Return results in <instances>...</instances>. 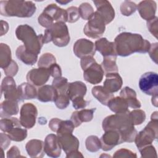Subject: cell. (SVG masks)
Instances as JSON below:
<instances>
[{
  "instance_id": "obj_39",
  "label": "cell",
  "mask_w": 158,
  "mask_h": 158,
  "mask_svg": "<svg viewBox=\"0 0 158 158\" xmlns=\"http://www.w3.org/2000/svg\"><path fill=\"white\" fill-rule=\"evenodd\" d=\"M120 9L122 14L125 16H130L135 12L137 9V5L132 1H125L121 4Z\"/></svg>"
},
{
  "instance_id": "obj_12",
  "label": "cell",
  "mask_w": 158,
  "mask_h": 158,
  "mask_svg": "<svg viewBox=\"0 0 158 158\" xmlns=\"http://www.w3.org/2000/svg\"><path fill=\"white\" fill-rule=\"evenodd\" d=\"M1 89L5 100H10L17 102H22L18 88H16L15 82L12 77L7 76L3 78Z\"/></svg>"
},
{
  "instance_id": "obj_11",
  "label": "cell",
  "mask_w": 158,
  "mask_h": 158,
  "mask_svg": "<svg viewBox=\"0 0 158 158\" xmlns=\"http://www.w3.org/2000/svg\"><path fill=\"white\" fill-rule=\"evenodd\" d=\"M38 115L36 107L32 103H25L22 105L20 111V122L25 128H31L36 123Z\"/></svg>"
},
{
  "instance_id": "obj_10",
  "label": "cell",
  "mask_w": 158,
  "mask_h": 158,
  "mask_svg": "<svg viewBox=\"0 0 158 158\" xmlns=\"http://www.w3.org/2000/svg\"><path fill=\"white\" fill-rule=\"evenodd\" d=\"M139 87L142 92L152 96L158 94V75L153 72L143 74L139 80Z\"/></svg>"
},
{
  "instance_id": "obj_42",
  "label": "cell",
  "mask_w": 158,
  "mask_h": 158,
  "mask_svg": "<svg viewBox=\"0 0 158 158\" xmlns=\"http://www.w3.org/2000/svg\"><path fill=\"white\" fill-rule=\"evenodd\" d=\"M74 128L75 126L71 120H62L60 119L56 133L57 135L66 133H72Z\"/></svg>"
},
{
  "instance_id": "obj_3",
  "label": "cell",
  "mask_w": 158,
  "mask_h": 158,
  "mask_svg": "<svg viewBox=\"0 0 158 158\" xmlns=\"http://www.w3.org/2000/svg\"><path fill=\"white\" fill-rule=\"evenodd\" d=\"M36 9L35 4L32 1L16 0L0 1V14L6 17H30L36 12Z\"/></svg>"
},
{
  "instance_id": "obj_38",
  "label": "cell",
  "mask_w": 158,
  "mask_h": 158,
  "mask_svg": "<svg viewBox=\"0 0 158 158\" xmlns=\"http://www.w3.org/2000/svg\"><path fill=\"white\" fill-rule=\"evenodd\" d=\"M52 85L57 90L58 94L65 93L67 94L69 83L66 78L62 77L55 78L52 81Z\"/></svg>"
},
{
  "instance_id": "obj_41",
  "label": "cell",
  "mask_w": 158,
  "mask_h": 158,
  "mask_svg": "<svg viewBox=\"0 0 158 158\" xmlns=\"http://www.w3.org/2000/svg\"><path fill=\"white\" fill-rule=\"evenodd\" d=\"M130 117L134 125L141 124L146 119V114L144 110L135 109L130 112Z\"/></svg>"
},
{
  "instance_id": "obj_33",
  "label": "cell",
  "mask_w": 158,
  "mask_h": 158,
  "mask_svg": "<svg viewBox=\"0 0 158 158\" xmlns=\"http://www.w3.org/2000/svg\"><path fill=\"white\" fill-rule=\"evenodd\" d=\"M20 120L15 117H5L1 118L0 121V128L5 132L8 133L11 129L15 127H20Z\"/></svg>"
},
{
  "instance_id": "obj_51",
  "label": "cell",
  "mask_w": 158,
  "mask_h": 158,
  "mask_svg": "<svg viewBox=\"0 0 158 158\" xmlns=\"http://www.w3.org/2000/svg\"><path fill=\"white\" fill-rule=\"evenodd\" d=\"M0 139H1V149H6L9 144H10L11 139L7 134L1 133L0 134Z\"/></svg>"
},
{
  "instance_id": "obj_15",
  "label": "cell",
  "mask_w": 158,
  "mask_h": 158,
  "mask_svg": "<svg viewBox=\"0 0 158 158\" xmlns=\"http://www.w3.org/2000/svg\"><path fill=\"white\" fill-rule=\"evenodd\" d=\"M100 141L101 149L105 151H110L115 146L123 143L120 132L116 130L106 131Z\"/></svg>"
},
{
  "instance_id": "obj_57",
  "label": "cell",
  "mask_w": 158,
  "mask_h": 158,
  "mask_svg": "<svg viewBox=\"0 0 158 158\" xmlns=\"http://www.w3.org/2000/svg\"><path fill=\"white\" fill-rule=\"evenodd\" d=\"M151 101H152V105H154L155 107H157V96H152Z\"/></svg>"
},
{
  "instance_id": "obj_9",
  "label": "cell",
  "mask_w": 158,
  "mask_h": 158,
  "mask_svg": "<svg viewBox=\"0 0 158 158\" xmlns=\"http://www.w3.org/2000/svg\"><path fill=\"white\" fill-rule=\"evenodd\" d=\"M106 29V23L102 17L95 11L86 23L83 31L89 38H99L104 34Z\"/></svg>"
},
{
  "instance_id": "obj_45",
  "label": "cell",
  "mask_w": 158,
  "mask_h": 158,
  "mask_svg": "<svg viewBox=\"0 0 158 158\" xmlns=\"http://www.w3.org/2000/svg\"><path fill=\"white\" fill-rule=\"evenodd\" d=\"M67 13V22L69 23H74L77 22L80 17L78 9L77 7L71 6L66 9Z\"/></svg>"
},
{
  "instance_id": "obj_17",
  "label": "cell",
  "mask_w": 158,
  "mask_h": 158,
  "mask_svg": "<svg viewBox=\"0 0 158 158\" xmlns=\"http://www.w3.org/2000/svg\"><path fill=\"white\" fill-rule=\"evenodd\" d=\"M62 149L65 154L78 150L80 142L78 138L71 133H66L57 135Z\"/></svg>"
},
{
  "instance_id": "obj_18",
  "label": "cell",
  "mask_w": 158,
  "mask_h": 158,
  "mask_svg": "<svg viewBox=\"0 0 158 158\" xmlns=\"http://www.w3.org/2000/svg\"><path fill=\"white\" fill-rule=\"evenodd\" d=\"M97 12L104 19L106 25L110 23L115 17V10L110 2L106 0L93 1Z\"/></svg>"
},
{
  "instance_id": "obj_54",
  "label": "cell",
  "mask_w": 158,
  "mask_h": 158,
  "mask_svg": "<svg viewBox=\"0 0 158 158\" xmlns=\"http://www.w3.org/2000/svg\"><path fill=\"white\" fill-rule=\"evenodd\" d=\"M60 120V119H59V118H53L49 121V128H51V130L52 131H54V132L57 131Z\"/></svg>"
},
{
  "instance_id": "obj_34",
  "label": "cell",
  "mask_w": 158,
  "mask_h": 158,
  "mask_svg": "<svg viewBox=\"0 0 158 158\" xmlns=\"http://www.w3.org/2000/svg\"><path fill=\"white\" fill-rule=\"evenodd\" d=\"M116 59L117 57H104L101 66L106 74L109 73H118Z\"/></svg>"
},
{
  "instance_id": "obj_14",
  "label": "cell",
  "mask_w": 158,
  "mask_h": 158,
  "mask_svg": "<svg viewBox=\"0 0 158 158\" xmlns=\"http://www.w3.org/2000/svg\"><path fill=\"white\" fill-rule=\"evenodd\" d=\"M73 48L75 55L80 59L86 56L93 57L96 51L95 44L91 41L85 38L78 40Z\"/></svg>"
},
{
  "instance_id": "obj_31",
  "label": "cell",
  "mask_w": 158,
  "mask_h": 158,
  "mask_svg": "<svg viewBox=\"0 0 158 158\" xmlns=\"http://www.w3.org/2000/svg\"><path fill=\"white\" fill-rule=\"evenodd\" d=\"M91 92L93 96L104 106H107L109 101L114 97V94L107 92L102 86H94L92 88Z\"/></svg>"
},
{
  "instance_id": "obj_29",
  "label": "cell",
  "mask_w": 158,
  "mask_h": 158,
  "mask_svg": "<svg viewBox=\"0 0 158 158\" xmlns=\"http://www.w3.org/2000/svg\"><path fill=\"white\" fill-rule=\"evenodd\" d=\"M17 88L22 101L24 99H32L37 98L38 91L34 85L28 82L22 83Z\"/></svg>"
},
{
  "instance_id": "obj_5",
  "label": "cell",
  "mask_w": 158,
  "mask_h": 158,
  "mask_svg": "<svg viewBox=\"0 0 158 158\" xmlns=\"http://www.w3.org/2000/svg\"><path fill=\"white\" fill-rule=\"evenodd\" d=\"M69 29L65 23L56 22L49 28H46L43 35L44 43L52 41L57 46H66L70 42Z\"/></svg>"
},
{
  "instance_id": "obj_58",
  "label": "cell",
  "mask_w": 158,
  "mask_h": 158,
  "mask_svg": "<svg viewBox=\"0 0 158 158\" xmlns=\"http://www.w3.org/2000/svg\"><path fill=\"white\" fill-rule=\"evenodd\" d=\"M71 1H56V2H58V3H59V4H67L68 2H70Z\"/></svg>"
},
{
  "instance_id": "obj_36",
  "label": "cell",
  "mask_w": 158,
  "mask_h": 158,
  "mask_svg": "<svg viewBox=\"0 0 158 158\" xmlns=\"http://www.w3.org/2000/svg\"><path fill=\"white\" fill-rule=\"evenodd\" d=\"M85 145L86 149L91 152H97L101 148L100 139L95 135L89 136L85 141Z\"/></svg>"
},
{
  "instance_id": "obj_50",
  "label": "cell",
  "mask_w": 158,
  "mask_h": 158,
  "mask_svg": "<svg viewBox=\"0 0 158 158\" xmlns=\"http://www.w3.org/2000/svg\"><path fill=\"white\" fill-rule=\"evenodd\" d=\"M157 49H158V43H154L151 44L150 48L148 51L150 57L156 64H157V59H158Z\"/></svg>"
},
{
  "instance_id": "obj_22",
  "label": "cell",
  "mask_w": 158,
  "mask_h": 158,
  "mask_svg": "<svg viewBox=\"0 0 158 158\" xmlns=\"http://www.w3.org/2000/svg\"><path fill=\"white\" fill-rule=\"evenodd\" d=\"M96 109H81L79 111H75L72 113L70 120L73 123L75 127L80 126L82 122H90L93 118V114Z\"/></svg>"
},
{
  "instance_id": "obj_49",
  "label": "cell",
  "mask_w": 158,
  "mask_h": 158,
  "mask_svg": "<svg viewBox=\"0 0 158 158\" xmlns=\"http://www.w3.org/2000/svg\"><path fill=\"white\" fill-rule=\"evenodd\" d=\"M73 107L75 109H84L89 104V101L84 99L83 97L78 96L72 100Z\"/></svg>"
},
{
  "instance_id": "obj_16",
  "label": "cell",
  "mask_w": 158,
  "mask_h": 158,
  "mask_svg": "<svg viewBox=\"0 0 158 158\" xmlns=\"http://www.w3.org/2000/svg\"><path fill=\"white\" fill-rule=\"evenodd\" d=\"M61 149L57 135L49 134L46 136L44 142V151L49 157H59L61 154Z\"/></svg>"
},
{
  "instance_id": "obj_2",
  "label": "cell",
  "mask_w": 158,
  "mask_h": 158,
  "mask_svg": "<svg viewBox=\"0 0 158 158\" xmlns=\"http://www.w3.org/2000/svg\"><path fill=\"white\" fill-rule=\"evenodd\" d=\"M103 130H116L120 132L123 142H131L134 140L137 131L130 117V111L115 113L106 117L102 121Z\"/></svg>"
},
{
  "instance_id": "obj_13",
  "label": "cell",
  "mask_w": 158,
  "mask_h": 158,
  "mask_svg": "<svg viewBox=\"0 0 158 158\" xmlns=\"http://www.w3.org/2000/svg\"><path fill=\"white\" fill-rule=\"evenodd\" d=\"M51 76L49 69L39 67L30 70L26 77L28 83L36 86H41L44 85Z\"/></svg>"
},
{
  "instance_id": "obj_24",
  "label": "cell",
  "mask_w": 158,
  "mask_h": 158,
  "mask_svg": "<svg viewBox=\"0 0 158 158\" xmlns=\"http://www.w3.org/2000/svg\"><path fill=\"white\" fill-rule=\"evenodd\" d=\"M58 93L52 85H46L40 88L37 92V99L43 102H54Z\"/></svg>"
},
{
  "instance_id": "obj_25",
  "label": "cell",
  "mask_w": 158,
  "mask_h": 158,
  "mask_svg": "<svg viewBox=\"0 0 158 158\" xmlns=\"http://www.w3.org/2000/svg\"><path fill=\"white\" fill-rule=\"evenodd\" d=\"M120 96L123 98L128 106L132 109H139L141 106L140 101L137 99L135 91L128 86H125L121 90Z\"/></svg>"
},
{
  "instance_id": "obj_44",
  "label": "cell",
  "mask_w": 158,
  "mask_h": 158,
  "mask_svg": "<svg viewBox=\"0 0 158 158\" xmlns=\"http://www.w3.org/2000/svg\"><path fill=\"white\" fill-rule=\"evenodd\" d=\"M142 157L150 158L157 157V152L155 148L152 145H148L139 149Z\"/></svg>"
},
{
  "instance_id": "obj_46",
  "label": "cell",
  "mask_w": 158,
  "mask_h": 158,
  "mask_svg": "<svg viewBox=\"0 0 158 158\" xmlns=\"http://www.w3.org/2000/svg\"><path fill=\"white\" fill-rule=\"evenodd\" d=\"M114 157H137V155L135 152L131 151L124 148L117 150L113 156Z\"/></svg>"
},
{
  "instance_id": "obj_30",
  "label": "cell",
  "mask_w": 158,
  "mask_h": 158,
  "mask_svg": "<svg viewBox=\"0 0 158 158\" xmlns=\"http://www.w3.org/2000/svg\"><path fill=\"white\" fill-rule=\"evenodd\" d=\"M107 106L110 110L115 113H122L128 110L126 101L120 96L113 97L109 101Z\"/></svg>"
},
{
  "instance_id": "obj_32",
  "label": "cell",
  "mask_w": 158,
  "mask_h": 158,
  "mask_svg": "<svg viewBox=\"0 0 158 158\" xmlns=\"http://www.w3.org/2000/svg\"><path fill=\"white\" fill-rule=\"evenodd\" d=\"M11 51L9 46L4 43L0 44V66L2 69H6L12 62Z\"/></svg>"
},
{
  "instance_id": "obj_48",
  "label": "cell",
  "mask_w": 158,
  "mask_h": 158,
  "mask_svg": "<svg viewBox=\"0 0 158 158\" xmlns=\"http://www.w3.org/2000/svg\"><path fill=\"white\" fill-rule=\"evenodd\" d=\"M18 70L19 67L17 65V64L15 61L12 60L10 64L6 69H4V72L7 76L12 77L17 74Z\"/></svg>"
},
{
  "instance_id": "obj_56",
  "label": "cell",
  "mask_w": 158,
  "mask_h": 158,
  "mask_svg": "<svg viewBox=\"0 0 158 158\" xmlns=\"http://www.w3.org/2000/svg\"><path fill=\"white\" fill-rule=\"evenodd\" d=\"M1 35L2 34V33L4 32V29H5L6 33L8 31L9 29V25L7 23V22H6V21H3V20H1Z\"/></svg>"
},
{
  "instance_id": "obj_21",
  "label": "cell",
  "mask_w": 158,
  "mask_h": 158,
  "mask_svg": "<svg viewBox=\"0 0 158 158\" xmlns=\"http://www.w3.org/2000/svg\"><path fill=\"white\" fill-rule=\"evenodd\" d=\"M96 50L99 51L103 57H117L114 42L108 41L106 38H101L95 41Z\"/></svg>"
},
{
  "instance_id": "obj_37",
  "label": "cell",
  "mask_w": 158,
  "mask_h": 158,
  "mask_svg": "<svg viewBox=\"0 0 158 158\" xmlns=\"http://www.w3.org/2000/svg\"><path fill=\"white\" fill-rule=\"evenodd\" d=\"M56 63V59L54 56L49 52L42 54L38 62V67L49 69L52 64Z\"/></svg>"
},
{
  "instance_id": "obj_28",
  "label": "cell",
  "mask_w": 158,
  "mask_h": 158,
  "mask_svg": "<svg viewBox=\"0 0 158 158\" xmlns=\"http://www.w3.org/2000/svg\"><path fill=\"white\" fill-rule=\"evenodd\" d=\"M18 102L10 100H5L1 104V117H10L12 115H17L19 112Z\"/></svg>"
},
{
  "instance_id": "obj_1",
  "label": "cell",
  "mask_w": 158,
  "mask_h": 158,
  "mask_svg": "<svg viewBox=\"0 0 158 158\" xmlns=\"http://www.w3.org/2000/svg\"><path fill=\"white\" fill-rule=\"evenodd\" d=\"M114 43L117 55L122 57L135 52H148L151 46L149 41L143 39L141 35L130 32L120 33L115 37Z\"/></svg>"
},
{
  "instance_id": "obj_20",
  "label": "cell",
  "mask_w": 158,
  "mask_h": 158,
  "mask_svg": "<svg viewBox=\"0 0 158 158\" xmlns=\"http://www.w3.org/2000/svg\"><path fill=\"white\" fill-rule=\"evenodd\" d=\"M137 9L141 18L148 21L154 17L157 9L156 2L154 1H143L137 5Z\"/></svg>"
},
{
  "instance_id": "obj_8",
  "label": "cell",
  "mask_w": 158,
  "mask_h": 158,
  "mask_svg": "<svg viewBox=\"0 0 158 158\" xmlns=\"http://www.w3.org/2000/svg\"><path fill=\"white\" fill-rule=\"evenodd\" d=\"M158 118H151L144 128L137 133L135 142L138 149L148 145L152 144L153 141L157 138Z\"/></svg>"
},
{
  "instance_id": "obj_55",
  "label": "cell",
  "mask_w": 158,
  "mask_h": 158,
  "mask_svg": "<svg viewBox=\"0 0 158 158\" xmlns=\"http://www.w3.org/2000/svg\"><path fill=\"white\" fill-rule=\"evenodd\" d=\"M66 157L67 158H70V157H83V156L82 155V154L78 151V150L77 151H73L70 153H68L66 154Z\"/></svg>"
},
{
  "instance_id": "obj_27",
  "label": "cell",
  "mask_w": 158,
  "mask_h": 158,
  "mask_svg": "<svg viewBox=\"0 0 158 158\" xmlns=\"http://www.w3.org/2000/svg\"><path fill=\"white\" fill-rule=\"evenodd\" d=\"M15 55L18 59L28 65H34L38 59V55L27 50L23 45L19 46L17 48Z\"/></svg>"
},
{
  "instance_id": "obj_23",
  "label": "cell",
  "mask_w": 158,
  "mask_h": 158,
  "mask_svg": "<svg viewBox=\"0 0 158 158\" xmlns=\"http://www.w3.org/2000/svg\"><path fill=\"white\" fill-rule=\"evenodd\" d=\"M26 151L31 157H43L44 155V143L40 139H31L25 145Z\"/></svg>"
},
{
  "instance_id": "obj_35",
  "label": "cell",
  "mask_w": 158,
  "mask_h": 158,
  "mask_svg": "<svg viewBox=\"0 0 158 158\" xmlns=\"http://www.w3.org/2000/svg\"><path fill=\"white\" fill-rule=\"evenodd\" d=\"M8 136L12 141H22L27 136V130L25 128H22L20 127H15L11 129L8 133Z\"/></svg>"
},
{
  "instance_id": "obj_47",
  "label": "cell",
  "mask_w": 158,
  "mask_h": 158,
  "mask_svg": "<svg viewBox=\"0 0 158 158\" xmlns=\"http://www.w3.org/2000/svg\"><path fill=\"white\" fill-rule=\"evenodd\" d=\"M157 20L158 18L155 16L153 19L147 21V27L150 33L154 35L156 38H157Z\"/></svg>"
},
{
  "instance_id": "obj_26",
  "label": "cell",
  "mask_w": 158,
  "mask_h": 158,
  "mask_svg": "<svg viewBox=\"0 0 158 158\" xmlns=\"http://www.w3.org/2000/svg\"><path fill=\"white\" fill-rule=\"evenodd\" d=\"M86 86L83 82L81 81H76L69 83L67 94L69 97L70 100L72 101L78 96L84 97L86 93Z\"/></svg>"
},
{
  "instance_id": "obj_43",
  "label": "cell",
  "mask_w": 158,
  "mask_h": 158,
  "mask_svg": "<svg viewBox=\"0 0 158 158\" xmlns=\"http://www.w3.org/2000/svg\"><path fill=\"white\" fill-rule=\"evenodd\" d=\"M56 107L60 109H65L70 104V98L67 94H59L54 101Z\"/></svg>"
},
{
  "instance_id": "obj_19",
  "label": "cell",
  "mask_w": 158,
  "mask_h": 158,
  "mask_svg": "<svg viewBox=\"0 0 158 158\" xmlns=\"http://www.w3.org/2000/svg\"><path fill=\"white\" fill-rule=\"evenodd\" d=\"M123 80L118 73H109L106 74L103 88L110 93H114L120 90L122 86Z\"/></svg>"
},
{
  "instance_id": "obj_6",
  "label": "cell",
  "mask_w": 158,
  "mask_h": 158,
  "mask_svg": "<svg viewBox=\"0 0 158 158\" xmlns=\"http://www.w3.org/2000/svg\"><path fill=\"white\" fill-rule=\"evenodd\" d=\"M80 65L83 70V78L91 84L96 85L102 80L104 72L101 65L98 64L92 56H86L81 59Z\"/></svg>"
},
{
  "instance_id": "obj_52",
  "label": "cell",
  "mask_w": 158,
  "mask_h": 158,
  "mask_svg": "<svg viewBox=\"0 0 158 158\" xmlns=\"http://www.w3.org/2000/svg\"><path fill=\"white\" fill-rule=\"evenodd\" d=\"M51 76L53 78H58L62 76V70L60 66L56 63L52 64L49 68Z\"/></svg>"
},
{
  "instance_id": "obj_53",
  "label": "cell",
  "mask_w": 158,
  "mask_h": 158,
  "mask_svg": "<svg viewBox=\"0 0 158 158\" xmlns=\"http://www.w3.org/2000/svg\"><path fill=\"white\" fill-rule=\"evenodd\" d=\"M20 156V150L15 146H12L7 152V157H8V158L18 157Z\"/></svg>"
},
{
  "instance_id": "obj_4",
  "label": "cell",
  "mask_w": 158,
  "mask_h": 158,
  "mask_svg": "<svg viewBox=\"0 0 158 158\" xmlns=\"http://www.w3.org/2000/svg\"><path fill=\"white\" fill-rule=\"evenodd\" d=\"M17 39L23 43V46L30 52L38 54L43 46V35H37L35 30L27 24L20 25L15 30Z\"/></svg>"
},
{
  "instance_id": "obj_40",
  "label": "cell",
  "mask_w": 158,
  "mask_h": 158,
  "mask_svg": "<svg viewBox=\"0 0 158 158\" xmlns=\"http://www.w3.org/2000/svg\"><path fill=\"white\" fill-rule=\"evenodd\" d=\"M78 9L80 16L84 20H88L94 12L93 7L88 2H83L81 4Z\"/></svg>"
},
{
  "instance_id": "obj_7",
  "label": "cell",
  "mask_w": 158,
  "mask_h": 158,
  "mask_svg": "<svg viewBox=\"0 0 158 158\" xmlns=\"http://www.w3.org/2000/svg\"><path fill=\"white\" fill-rule=\"evenodd\" d=\"M40 25L46 28H49L56 22H67V13L55 4H49L38 18Z\"/></svg>"
}]
</instances>
